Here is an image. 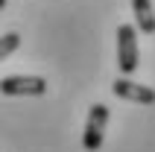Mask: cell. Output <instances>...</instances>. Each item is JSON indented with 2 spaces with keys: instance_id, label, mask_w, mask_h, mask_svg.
I'll return each mask as SVG.
<instances>
[{
  "instance_id": "6",
  "label": "cell",
  "mask_w": 155,
  "mask_h": 152,
  "mask_svg": "<svg viewBox=\"0 0 155 152\" xmlns=\"http://www.w3.org/2000/svg\"><path fill=\"white\" fill-rule=\"evenodd\" d=\"M18 47H21V35H18V32H6L3 38H0V61L9 59Z\"/></svg>"
},
{
  "instance_id": "4",
  "label": "cell",
  "mask_w": 155,
  "mask_h": 152,
  "mask_svg": "<svg viewBox=\"0 0 155 152\" xmlns=\"http://www.w3.org/2000/svg\"><path fill=\"white\" fill-rule=\"evenodd\" d=\"M111 94L117 97V100L138 102V105H152L155 102V91L149 88V85H138V82H132V79H126V76H117V79H114Z\"/></svg>"
},
{
  "instance_id": "5",
  "label": "cell",
  "mask_w": 155,
  "mask_h": 152,
  "mask_svg": "<svg viewBox=\"0 0 155 152\" xmlns=\"http://www.w3.org/2000/svg\"><path fill=\"white\" fill-rule=\"evenodd\" d=\"M132 12H135V29L143 35L155 32V15H152V0H132Z\"/></svg>"
},
{
  "instance_id": "3",
  "label": "cell",
  "mask_w": 155,
  "mask_h": 152,
  "mask_svg": "<svg viewBox=\"0 0 155 152\" xmlns=\"http://www.w3.org/2000/svg\"><path fill=\"white\" fill-rule=\"evenodd\" d=\"M0 94H6V97H44L47 79L44 76H6V79H0Z\"/></svg>"
},
{
  "instance_id": "2",
  "label": "cell",
  "mask_w": 155,
  "mask_h": 152,
  "mask_svg": "<svg viewBox=\"0 0 155 152\" xmlns=\"http://www.w3.org/2000/svg\"><path fill=\"white\" fill-rule=\"evenodd\" d=\"M105 123H108V105H103V102H94V105H91V111H88L85 132H82V146H85L88 152H97L100 146H103Z\"/></svg>"
},
{
  "instance_id": "1",
  "label": "cell",
  "mask_w": 155,
  "mask_h": 152,
  "mask_svg": "<svg viewBox=\"0 0 155 152\" xmlns=\"http://www.w3.org/2000/svg\"><path fill=\"white\" fill-rule=\"evenodd\" d=\"M117 68L123 76H132L138 70V29L132 24L117 26Z\"/></svg>"
},
{
  "instance_id": "7",
  "label": "cell",
  "mask_w": 155,
  "mask_h": 152,
  "mask_svg": "<svg viewBox=\"0 0 155 152\" xmlns=\"http://www.w3.org/2000/svg\"><path fill=\"white\" fill-rule=\"evenodd\" d=\"M3 6H6V0H0V9H3Z\"/></svg>"
}]
</instances>
